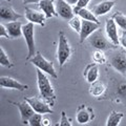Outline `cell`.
Returning a JSON list of instances; mask_svg holds the SVG:
<instances>
[{
  "label": "cell",
  "instance_id": "cell-1",
  "mask_svg": "<svg viewBox=\"0 0 126 126\" xmlns=\"http://www.w3.org/2000/svg\"><path fill=\"white\" fill-rule=\"evenodd\" d=\"M37 85H38L40 96L43 99H45L52 106L54 104L55 100H56L54 87L52 83H50L49 79L45 75V73L38 68H37Z\"/></svg>",
  "mask_w": 126,
  "mask_h": 126
},
{
  "label": "cell",
  "instance_id": "cell-2",
  "mask_svg": "<svg viewBox=\"0 0 126 126\" xmlns=\"http://www.w3.org/2000/svg\"><path fill=\"white\" fill-rule=\"evenodd\" d=\"M72 56V47L67 40V38L63 32L59 33V40H58V47H57V60L59 66L62 67L66 62L69 60Z\"/></svg>",
  "mask_w": 126,
  "mask_h": 126
},
{
  "label": "cell",
  "instance_id": "cell-3",
  "mask_svg": "<svg viewBox=\"0 0 126 126\" xmlns=\"http://www.w3.org/2000/svg\"><path fill=\"white\" fill-rule=\"evenodd\" d=\"M34 23L27 22L22 26V36L24 38L26 46H27V54L26 61H30L31 58H33L36 55V43H35V27Z\"/></svg>",
  "mask_w": 126,
  "mask_h": 126
},
{
  "label": "cell",
  "instance_id": "cell-4",
  "mask_svg": "<svg viewBox=\"0 0 126 126\" xmlns=\"http://www.w3.org/2000/svg\"><path fill=\"white\" fill-rule=\"evenodd\" d=\"M87 39H88L89 44L96 49L107 50V49H113L118 47L117 45L110 42L109 39L107 37H105L103 32L100 30H97L96 32H94Z\"/></svg>",
  "mask_w": 126,
  "mask_h": 126
},
{
  "label": "cell",
  "instance_id": "cell-5",
  "mask_svg": "<svg viewBox=\"0 0 126 126\" xmlns=\"http://www.w3.org/2000/svg\"><path fill=\"white\" fill-rule=\"evenodd\" d=\"M30 62L33 64L34 66H36L38 69H41L42 72H44L45 74L49 75L50 77H53L56 79L57 76V73H56V69H55V66L53 64L52 61H48L47 59H45L43 57V55L40 52H37L36 55L30 59Z\"/></svg>",
  "mask_w": 126,
  "mask_h": 126
},
{
  "label": "cell",
  "instance_id": "cell-6",
  "mask_svg": "<svg viewBox=\"0 0 126 126\" xmlns=\"http://www.w3.org/2000/svg\"><path fill=\"white\" fill-rule=\"evenodd\" d=\"M24 100H26L31 106L34 108L35 112L39 113H53V109L50 108V104L47 102L45 99L40 96V97H27Z\"/></svg>",
  "mask_w": 126,
  "mask_h": 126
},
{
  "label": "cell",
  "instance_id": "cell-7",
  "mask_svg": "<svg viewBox=\"0 0 126 126\" xmlns=\"http://www.w3.org/2000/svg\"><path fill=\"white\" fill-rule=\"evenodd\" d=\"M94 119V112L92 107H89V106L85 104H82L78 107L76 112V121L78 124L80 125L88 124Z\"/></svg>",
  "mask_w": 126,
  "mask_h": 126
},
{
  "label": "cell",
  "instance_id": "cell-8",
  "mask_svg": "<svg viewBox=\"0 0 126 126\" xmlns=\"http://www.w3.org/2000/svg\"><path fill=\"white\" fill-rule=\"evenodd\" d=\"M118 26L117 23L115 22L112 18L107 19L105 23V33H106V37L109 39V41L113 43L115 45H119L120 44V37H119V31H118Z\"/></svg>",
  "mask_w": 126,
  "mask_h": 126
},
{
  "label": "cell",
  "instance_id": "cell-9",
  "mask_svg": "<svg viewBox=\"0 0 126 126\" xmlns=\"http://www.w3.org/2000/svg\"><path fill=\"white\" fill-rule=\"evenodd\" d=\"M55 5H56L58 16H60L61 18L65 19L67 21L76 15L74 12V9L72 7V4H69L66 0H57Z\"/></svg>",
  "mask_w": 126,
  "mask_h": 126
},
{
  "label": "cell",
  "instance_id": "cell-10",
  "mask_svg": "<svg viewBox=\"0 0 126 126\" xmlns=\"http://www.w3.org/2000/svg\"><path fill=\"white\" fill-rule=\"evenodd\" d=\"M110 64L118 73L126 75V55L124 52H117L110 57Z\"/></svg>",
  "mask_w": 126,
  "mask_h": 126
},
{
  "label": "cell",
  "instance_id": "cell-11",
  "mask_svg": "<svg viewBox=\"0 0 126 126\" xmlns=\"http://www.w3.org/2000/svg\"><path fill=\"white\" fill-rule=\"evenodd\" d=\"M0 86L2 88H6V89H16L19 92H24L29 88V85L23 84L21 82L17 81L14 78L11 77H6V76H1L0 77Z\"/></svg>",
  "mask_w": 126,
  "mask_h": 126
},
{
  "label": "cell",
  "instance_id": "cell-12",
  "mask_svg": "<svg viewBox=\"0 0 126 126\" xmlns=\"http://www.w3.org/2000/svg\"><path fill=\"white\" fill-rule=\"evenodd\" d=\"M25 18L29 22L39 24L41 26H45V21L47 19L43 12H39L31 7H25Z\"/></svg>",
  "mask_w": 126,
  "mask_h": 126
},
{
  "label": "cell",
  "instance_id": "cell-13",
  "mask_svg": "<svg viewBox=\"0 0 126 126\" xmlns=\"http://www.w3.org/2000/svg\"><path fill=\"white\" fill-rule=\"evenodd\" d=\"M99 27H100V23L88 21V20H83L82 19L81 32L79 33V35H80V43H83L94 32L99 30Z\"/></svg>",
  "mask_w": 126,
  "mask_h": 126
},
{
  "label": "cell",
  "instance_id": "cell-14",
  "mask_svg": "<svg viewBox=\"0 0 126 126\" xmlns=\"http://www.w3.org/2000/svg\"><path fill=\"white\" fill-rule=\"evenodd\" d=\"M0 18L2 21H17L18 19L22 18V15L17 13L13 7L6 4H1L0 5Z\"/></svg>",
  "mask_w": 126,
  "mask_h": 126
},
{
  "label": "cell",
  "instance_id": "cell-15",
  "mask_svg": "<svg viewBox=\"0 0 126 126\" xmlns=\"http://www.w3.org/2000/svg\"><path fill=\"white\" fill-rule=\"evenodd\" d=\"M18 107L19 112H20V117H21V121L23 124H27L29 123L30 118L35 113L34 108L31 106V104L24 100L23 102H18V103H13Z\"/></svg>",
  "mask_w": 126,
  "mask_h": 126
},
{
  "label": "cell",
  "instance_id": "cell-16",
  "mask_svg": "<svg viewBox=\"0 0 126 126\" xmlns=\"http://www.w3.org/2000/svg\"><path fill=\"white\" fill-rule=\"evenodd\" d=\"M83 76L85 78L86 82L89 83V84H93L96 81H98L99 76H100V73H99V67H98L97 63L94 62V63H92V64H88L87 66H86L85 69H84Z\"/></svg>",
  "mask_w": 126,
  "mask_h": 126
},
{
  "label": "cell",
  "instance_id": "cell-17",
  "mask_svg": "<svg viewBox=\"0 0 126 126\" xmlns=\"http://www.w3.org/2000/svg\"><path fill=\"white\" fill-rule=\"evenodd\" d=\"M115 4H116V2L113 1V0H105V1H102L94 5L93 9V12L97 17L104 16L112 10V7L115 6Z\"/></svg>",
  "mask_w": 126,
  "mask_h": 126
},
{
  "label": "cell",
  "instance_id": "cell-18",
  "mask_svg": "<svg viewBox=\"0 0 126 126\" xmlns=\"http://www.w3.org/2000/svg\"><path fill=\"white\" fill-rule=\"evenodd\" d=\"M39 7H40L41 12L45 14L46 18H53L58 16V13L56 11V5L54 4L53 0H41L39 2Z\"/></svg>",
  "mask_w": 126,
  "mask_h": 126
},
{
  "label": "cell",
  "instance_id": "cell-19",
  "mask_svg": "<svg viewBox=\"0 0 126 126\" xmlns=\"http://www.w3.org/2000/svg\"><path fill=\"white\" fill-rule=\"evenodd\" d=\"M5 26L7 29V32H9L11 39H16V38H19L22 36V26L23 25L21 24V22L11 21V22H7Z\"/></svg>",
  "mask_w": 126,
  "mask_h": 126
},
{
  "label": "cell",
  "instance_id": "cell-20",
  "mask_svg": "<svg viewBox=\"0 0 126 126\" xmlns=\"http://www.w3.org/2000/svg\"><path fill=\"white\" fill-rule=\"evenodd\" d=\"M105 90H106V86L103 82L96 81L94 83L90 84L88 93H89L90 96H93L94 98H99L105 93Z\"/></svg>",
  "mask_w": 126,
  "mask_h": 126
},
{
  "label": "cell",
  "instance_id": "cell-21",
  "mask_svg": "<svg viewBox=\"0 0 126 126\" xmlns=\"http://www.w3.org/2000/svg\"><path fill=\"white\" fill-rule=\"evenodd\" d=\"M123 118H124L123 112H118L116 110H112V111L109 113L105 125L106 126H118V125H120Z\"/></svg>",
  "mask_w": 126,
  "mask_h": 126
},
{
  "label": "cell",
  "instance_id": "cell-22",
  "mask_svg": "<svg viewBox=\"0 0 126 126\" xmlns=\"http://www.w3.org/2000/svg\"><path fill=\"white\" fill-rule=\"evenodd\" d=\"M76 15H78L79 17H80L81 19H83V20H88V21L100 23V21L98 20V18H97V16L94 14V12L87 10L86 7H84V9H80L76 13Z\"/></svg>",
  "mask_w": 126,
  "mask_h": 126
},
{
  "label": "cell",
  "instance_id": "cell-23",
  "mask_svg": "<svg viewBox=\"0 0 126 126\" xmlns=\"http://www.w3.org/2000/svg\"><path fill=\"white\" fill-rule=\"evenodd\" d=\"M111 18L115 20V22L117 23V25L119 26L121 30L126 31V15L122 14L121 12H117L116 14L112 15Z\"/></svg>",
  "mask_w": 126,
  "mask_h": 126
},
{
  "label": "cell",
  "instance_id": "cell-24",
  "mask_svg": "<svg viewBox=\"0 0 126 126\" xmlns=\"http://www.w3.org/2000/svg\"><path fill=\"white\" fill-rule=\"evenodd\" d=\"M68 25L72 30H74L77 33L81 32V26H82V19L79 17L78 15H75L73 18H70L68 20Z\"/></svg>",
  "mask_w": 126,
  "mask_h": 126
},
{
  "label": "cell",
  "instance_id": "cell-25",
  "mask_svg": "<svg viewBox=\"0 0 126 126\" xmlns=\"http://www.w3.org/2000/svg\"><path fill=\"white\" fill-rule=\"evenodd\" d=\"M93 61L97 64H105L106 61H107V58H106L104 50L102 49H96L93 54Z\"/></svg>",
  "mask_w": 126,
  "mask_h": 126
},
{
  "label": "cell",
  "instance_id": "cell-26",
  "mask_svg": "<svg viewBox=\"0 0 126 126\" xmlns=\"http://www.w3.org/2000/svg\"><path fill=\"white\" fill-rule=\"evenodd\" d=\"M0 64L4 67H13V63L11 62L9 56H7L6 52L4 50L2 46H0Z\"/></svg>",
  "mask_w": 126,
  "mask_h": 126
},
{
  "label": "cell",
  "instance_id": "cell-27",
  "mask_svg": "<svg viewBox=\"0 0 126 126\" xmlns=\"http://www.w3.org/2000/svg\"><path fill=\"white\" fill-rule=\"evenodd\" d=\"M42 121H43L42 113L35 112L34 115L30 118L29 123L27 124L31 125V126H42Z\"/></svg>",
  "mask_w": 126,
  "mask_h": 126
},
{
  "label": "cell",
  "instance_id": "cell-28",
  "mask_svg": "<svg viewBox=\"0 0 126 126\" xmlns=\"http://www.w3.org/2000/svg\"><path fill=\"white\" fill-rule=\"evenodd\" d=\"M117 94L121 98H126V81H122L118 84Z\"/></svg>",
  "mask_w": 126,
  "mask_h": 126
},
{
  "label": "cell",
  "instance_id": "cell-29",
  "mask_svg": "<svg viewBox=\"0 0 126 126\" xmlns=\"http://www.w3.org/2000/svg\"><path fill=\"white\" fill-rule=\"evenodd\" d=\"M89 2H90V0H79V1L77 2V4L74 6V12H75V14H76L80 9H84V7H86Z\"/></svg>",
  "mask_w": 126,
  "mask_h": 126
},
{
  "label": "cell",
  "instance_id": "cell-30",
  "mask_svg": "<svg viewBox=\"0 0 126 126\" xmlns=\"http://www.w3.org/2000/svg\"><path fill=\"white\" fill-rule=\"evenodd\" d=\"M59 125L60 126H72L73 125L70 120L67 118V116H66L65 111L61 112V119H60V123H59Z\"/></svg>",
  "mask_w": 126,
  "mask_h": 126
},
{
  "label": "cell",
  "instance_id": "cell-31",
  "mask_svg": "<svg viewBox=\"0 0 126 126\" xmlns=\"http://www.w3.org/2000/svg\"><path fill=\"white\" fill-rule=\"evenodd\" d=\"M0 37L1 38H10V35H9V32H7V29L4 23H1L0 24Z\"/></svg>",
  "mask_w": 126,
  "mask_h": 126
},
{
  "label": "cell",
  "instance_id": "cell-32",
  "mask_svg": "<svg viewBox=\"0 0 126 126\" xmlns=\"http://www.w3.org/2000/svg\"><path fill=\"white\" fill-rule=\"evenodd\" d=\"M120 44L126 48V31H123L122 32V35L120 37Z\"/></svg>",
  "mask_w": 126,
  "mask_h": 126
},
{
  "label": "cell",
  "instance_id": "cell-33",
  "mask_svg": "<svg viewBox=\"0 0 126 126\" xmlns=\"http://www.w3.org/2000/svg\"><path fill=\"white\" fill-rule=\"evenodd\" d=\"M52 124V122H50L49 119H43L42 121V126H49Z\"/></svg>",
  "mask_w": 126,
  "mask_h": 126
},
{
  "label": "cell",
  "instance_id": "cell-34",
  "mask_svg": "<svg viewBox=\"0 0 126 126\" xmlns=\"http://www.w3.org/2000/svg\"><path fill=\"white\" fill-rule=\"evenodd\" d=\"M25 4H29V3H39L41 0H23Z\"/></svg>",
  "mask_w": 126,
  "mask_h": 126
},
{
  "label": "cell",
  "instance_id": "cell-35",
  "mask_svg": "<svg viewBox=\"0 0 126 126\" xmlns=\"http://www.w3.org/2000/svg\"><path fill=\"white\" fill-rule=\"evenodd\" d=\"M66 1H67L69 4H72V5H76L79 0H66Z\"/></svg>",
  "mask_w": 126,
  "mask_h": 126
},
{
  "label": "cell",
  "instance_id": "cell-36",
  "mask_svg": "<svg viewBox=\"0 0 126 126\" xmlns=\"http://www.w3.org/2000/svg\"><path fill=\"white\" fill-rule=\"evenodd\" d=\"M53 1H56V0H53Z\"/></svg>",
  "mask_w": 126,
  "mask_h": 126
},
{
  "label": "cell",
  "instance_id": "cell-37",
  "mask_svg": "<svg viewBox=\"0 0 126 126\" xmlns=\"http://www.w3.org/2000/svg\"><path fill=\"white\" fill-rule=\"evenodd\" d=\"M7 1H10V0H7Z\"/></svg>",
  "mask_w": 126,
  "mask_h": 126
}]
</instances>
